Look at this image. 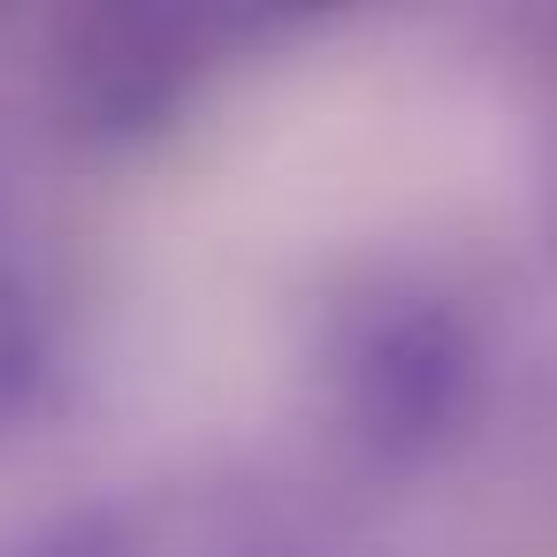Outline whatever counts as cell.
I'll list each match as a JSON object with an SVG mask.
<instances>
[{
    "mask_svg": "<svg viewBox=\"0 0 557 557\" xmlns=\"http://www.w3.org/2000/svg\"><path fill=\"white\" fill-rule=\"evenodd\" d=\"M290 389L306 435L367 488L450 473L496 412V329L481 298L412 252L359 260L306 306Z\"/></svg>",
    "mask_w": 557,
    "mask_h": 557,
    "instance_id": "1",
    "label": "cell"
},
{
    "mask_svg": "<svg viewBox=\"0 0 557 557\" xmlns=\"http://www.w3.org/2000/svg\"><path fill=\"white\" fill-rule=\"evenodd\" d=\"M351 0H62L54 92L85 138L138 146L245 54L329 24Z\"/></svg>",
    "mask_w": 557,
    "mask_h": 557,
    "instance_id": "2",
    "label": "cell"
},
{
    "mask_svg": "<svg viewBox=\"0 0 557 557\" xmlns=\"http://www.w3.org/2000/svg\"><path fill=\"white\" fill-rule=\"evenodd\" d=\"M549 237H557V161H549Z\"/></svg>",
    "mask_w": 557,
    "mask_h": 557,
    "instance_id": "4",
    "label": "cell"
},
{
    "mask_svg": "<svg viewBox=\"0 0 557 557\" xmlns=\"http://www.w3.org/2000/svg\"><path fill=\"white\" fill-rule=\"evenodd\" d=\"M62 397H70V313L24 260H0V450L47 428Z\"/></svg>",
    "mask_w": 557,
    "mask_h": 557,
    "instance_id": "3",
    "label": "cell"
},
{
    "mask_svg": "<svg viewBox=\"0 0 557 557\" xmlns=\"http://www.w3.org/2000/svg\"><path fill=\"white\" fill-rule=\"evenodd\" d=\"M16 9H32V0H0V24H9V16H16Z\"/></svg>",
    "mask_w": 557,
    "mask_h": 557,
    "instance_id": "5",
    "label": "cell"
}]
</instances>
